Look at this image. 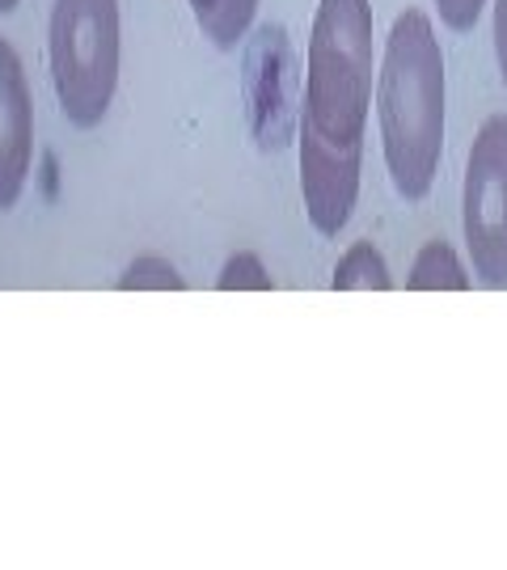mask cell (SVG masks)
I'll list each match as a JSON object with an SVG mask.
<instances>
[{"label":"cell","mask_w":507,"mask_h":570,"mask_svg":"<svg viewBox=\"0 0 507 570\" xmlns=\"http://www.w3.org/2000/svg\"><path fill=\"white\" fill-rule=\"evenodd\" d=\"M372 72V0H317L300 119L314 123L326 140H363Z\"/></svg>","instance_id":"2"},{"label":"cell","mask_w":507,"mask_h":570,"mask_svg":"<svg viewBox=\"0 0 507 570\" xmlns=\"http://www.w3.org/2000/svg\"><path fill=\"white\" fill-rule=\"evenodd\" d=\"M461 229L474 275L507 287V115H490L474 136L461 187Z\"/></svg>","instance_id":"4"},{"label":"cell","mask_w":507,"mask_h":570,"mask_svg":"<svg viewBox=\"0 0 507 570\" xmlns=\"http://www.w3.org/2000/svg\"><path fill=\"white\" fill-rule=\"evenodd\" d=\"M305 215L321 238H338L360 203L363 140H326L309 119L296 123Z\"/></svg>","instance_id":"6"},{"label":"cell","mask_w":507,"mask_h":570,"mask_svg":"<svg viewBox=\"0 0 507 570\" xmlns=\"http://www.w3.org/2000/svg\"><path fill=\"white\" fill-rule=\"evenodd\" d=\"M220 292H242V287H250V292H271V275H266V266L258 254H250V250H237L233 258L224 262V271H220L216 279Z\"/></svg>","instance_id":"12"},{"label":"cell","mask_w":507,"mask_h":570,"mask_svg":"<svg viewBox=\"0 0 507 570\" xmlns=\"http://www.w3.org/2000/svg\"><path fill=\"white\" fill-rule=\"evenodd\" d=\"M119 48V0H55L51 4V81H55L64 119L81 131L97 127L115 102Z\"/></svg>","instance_id":"3"},{"label":"cell","mask_w":507,"mask_h":570,"mask_svg":"<svg viewBox=\"0 0 507 570\" xmlns=\"http://www.w3.org/2000/svg\"><path fill=\"white\" fill-rule=\"evenodd\" d=\"M34 157V102L22 60L9 39H0V212H9L30 178Z\"/></svg>","instance_id":"7"},{"label":"cell","mask_w":507,"mask_h":570,"mask_svg":"<svg viewBox=\"0 0 507 570\" xmlns=\"http://www.w3.org/2000/svg\"><path fill=\"white\" fill-rule=\"evenodd\" d=\"M406 287H411V292H465V287H469V271L461 266L457 250H453L448 241H427V245L414 254Z\"/></svg>","instance_id":"8"},{"label":"cell","mask_w":507,"mask_h":570,"mask_svg":"<svg viewBox=\"0 0 507 570\" xmlns=\"http://www.w3.org/2000/svg\"><path fill=\"white\" fill-rule=\"evenodd\" d=\"M245 102H250V127L263 152H279L296 136V55H292L284 25H258L245 48Z\"/></svg>","instance_id":"5"},{"label":"cell","mask_w":507,"mask_h":570,"mask_svg":"<svg viewBox=\"0 0 507 570\" xmlns=\"http://www.w3.org/2000/svg\"><path fill=\"white\" fill-rule=\"evenodd\" d=\"M435 9H440V22L448 25L453 34H469L483 18L486 0H435Z\"/></svg>","instance_id":"13"},{"label":"cell","mask_w":507,"mask_h":570,"mask_svg":"<svg viewBox=\"0 0 507 570\" xmlns=\"http://www.w3.org/2000/svg\"><path fill=\"white\" fill-rule=\"evenodd\" d=\"M187 4H191V9H194V18H203V13H208V9L216 4V0H187Z\"/></svg>","instance_id":"15"},{"label":"cell","mask_w":507,"mask_h":570,"mask_svg":"<svg viewBox=\"0 0 507 570\" xmlns=\"http://www.w3.org/2000/svg\"><path fill=\"white\" fill-rule=\"evenodd\" d=\"M254 13H258V0H216V4H212L203 18H194V22L203 25V34H208L220 51H233L245 39Z\"/></svg>","instance_id":"10"},{"label":"cell","mask_w":507,"mask_h":570,"mask_svg":"<svg viewBox=\"0 0 507 570\" xmlns=\"http://www.w3.org/2000/svg\"><path fill=\"white\" fill-rule=\"evenodd\" d=\"M119 287L123 292H131V287H136V292H145V287H157V292H182L187 279L178 275L173 262L157 258V254H140V258L119 275Z\"/></svg>","instance_id":"11"},{"label":"cell","mask_w":507,"mask_h":570,"mask_svg":"<svg viewBox=\"0 0 507 570\" xmlns=\"http://www.w3.org/2000/svg\"><path fill=\"white\" fill-rule=\"evenodd\" d=\"M377 123L389 182L402 199H427L444 152V51L423 9L393 18L377 68Z\"/></svg>","instance_id":"1"},{"label":"cell","mask_w":507,"mask_h":570,"mask_svg":"<svg viewBox=\"0 0 507 570\" xmlns=\"http://www.w3.org/2000/svg\"><path fill=\"white\" fill-rule=\"evenodd\" d=\"M495 60H499V76L507 89V0H495Z\"/></svg>","instance_id":"14"},{"label":"cell","mask_w":507,"mask_h":570,"mask_svg":"<svg viewBox=\"0 0 507 570\" xmlns=\"http://www.w3.org/2000/svg\"><path fill=\"white\" fill-rule=\"evenodd\" d=\"M389 287H393V275L381 250L372 241H351V250L335 266V292H389Z\"/></svg>","instance_id":"9"},{"label":"cell","mask_w":507,"mask_h":570,"mask_svg":"<svg viewBox=\"0 0 507 570\" xmlns=\"http://www.w3.org/2000/svg\"><path fill=\"white\" fill-rule=\"evenodd\" d=\"M18 4H22V0H0V13H13Z\"/></svg>","instance_id":"16"}]
</instances>
